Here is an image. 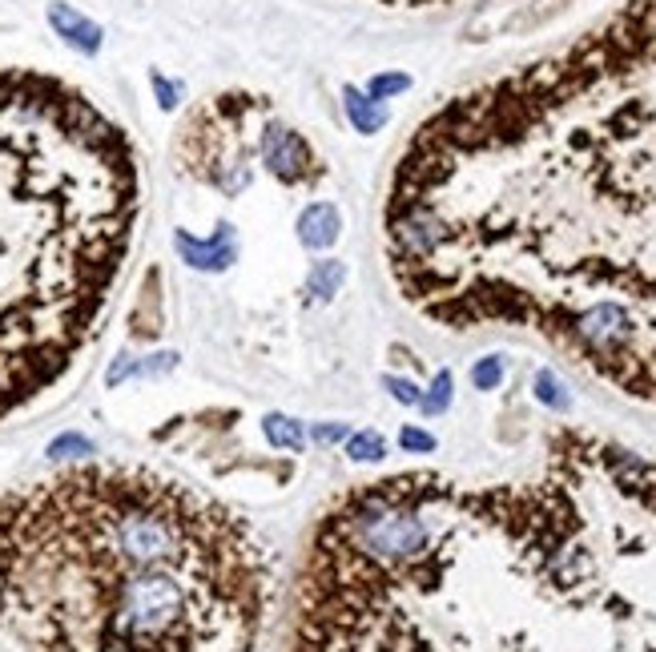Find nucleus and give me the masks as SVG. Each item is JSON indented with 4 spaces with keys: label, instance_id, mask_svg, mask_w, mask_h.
I'll list each match as a JSON object with an SVG mask.
<instances>
[{
    "label": "nucleus",
    "instance_id": "obj_23",
    "mask_svg": "<svg viewBox=\"0 0 656 652\" xmlns=\"http://www.w3.org/2000/svg\"><path fill=\"white\" fill-rule=\"evenodd\" d=\"M379 5H391V9H427V5H451V0H379Z\"/></svg>",
    "mask_w": 656,
    "mask_h": 652
},
{
    "label": "nucleus",
    "instance_id": "obj_1",
    "mask_svg": "<svg viewBox=\"0 0 656 652\" xmlns=\"http://www.w3.org/2000/svg\"><path fill=\"white\" fill-rule=\"evenodd\" d=\"M399 298L443 331H528L656 407V0L439 105L383 202Z\"/></svg>",
    "mask_w": 656,
    "mask_h": 652
},
{
    "label": "nucleus",
    "instance_id": "obj_16",
    "mask_svg": "<svg viewBox=\"0 0 656 652\" xmlns=\"http://www.w3.org/2000/svg\"><path fill=\"white\" fill-rule=\"evenodd\" d=\"M504 375H508L504 355H483V359L471 367V383H475V391H496V387L504 383Z\"/></svg>",
    "mask_w": 656,
    "mask_h": 652
},
{
    "label": "nucleus",
    "instance_id": "obj_21",
    "mask_svg": "<svg viewBox=\"0 0 656 652\" xmlns=\"http://www.w3.org/2000/svg\"><path fill=\"white\" fill-rule=\"evenodd\" d=\"M149 81H153V89H157V105H161V109H178V101H182V85L166 81L161 73H153Z\"/></svg>",
    "mask_w": 656,
    "mask_h": 652
},
{
    "label": "nucleus",
    "instance_id": "obj_11",
    "mask_svg": "<svg viewBox=\"0 0 656 652\" xmlns=\"http://www.w3.org/2000/svg\"><path fill=\"white\" fill-rule=\"evenodd\" d=\"M343 282H347V266H343L339 258H322V262H314L310 274H306V290H310L314 298H322V302H331V298L343 290Z\"/></svg>",
    "mask_w": 656,
    "mask_h": 652
},
{
    "label": "nucleus",
    "instance_id": "obj_12",
    "mask_svg": "<svg viewBox=\"0 0 656 652\" xmlns=\"http://www.w3.org/2000/svg\"><path fill=\"white\" fill-rule=\"evenodd\" d=\"M262 431H266V443L278 447V451H302V447H306V431H302V423L290 419V415H266Z\"/></svg>",
    "mask_w": 656,
    "mask_h": 652
},
{
    "label": "nucleus",
    "instance_id": "obj_13",
    "mask_svg": "<svg viewBox=\"0 0 656 652\" xmlns=\"http://www.w3.org/2000/svg\"><path fill=\"white\" fill-rule=\"evenodd\" d=\"M532 391H536V399L548 407V411H572V395H568V387L560 383V375L552 371V367H540L536 371V379H532Z\"/></svg>",
    "mask_w": 656,
    "mask_h": 652
},
{
    "label": "nucleus",
    "instance_id": "obj_15",
    "mask_svg": "<svg viewBox=\"0 0 656 652\" xmlns=\"http://www.w3.org/2000/svg\"><path fill=\"white\" fill-rule=\"evenodd\" d=\"M451 391H455V375H451V371H439V375L431 379V387L423 391L419 411H423V415H443V411L451 407Z\"/></svg>",
    "mask_w": 656,
    "mask_h": 652
},
{
    "label": "nucleus",
    "instance_id": "obj_5",
    "mask_svg": "<svg viewBox=\"0 0 656 652\" xmlns=\"http://www.w3.org/2000/svg\"><path fill=\"white\" fill-rule=\"evenodd\" d=\"M266 101L258 97H222L194 113L186 129V161L202 182L238 194L250 182V157H258V133L246 137V121Z\"/></svg>",
    "mask_w": 656,
    "mask_h": 652
},
{
    "label": "nucleus",
    "instance_id": "obj_17",
    "mask_svg": "<svg viewBox=\"0 0 656 652\" xmlns=\"http://www.w3.org/2000/svg\"><path fill=\"white\" fill-rule=\"evenodd\" d=\"M407 89H411V77H407V73H379V77L367 81L363 93H367L371 101L383 105V101H391V97H399V93H407Z\"/></svg>",
    "mask_w": 656,
    "mask_h": 652
},
{
    "label": "nucleus",
    "instance_id": "obj_18",
    "mask_svg": "<svg viewBox=\"0 0 656 652\" xmlns=\"http://www.w3.org/2000/svg\"><path fill=\"white\" fill-rule=\"evenodd\" d=\"M383 387H387V391H391V399H395V403H403V407H419V403H423V391H419L411 379L383 375Z\"/></svg>",
    "mask_w": 656,
    "mask_h": 652
},
{
    "label": "nucleus",
    "instance_id": "obj_22",
    "mask_svg": "<svg viewBox=\"0 0 656 652\" xmlns=\"http://www.w3.org/2000/svg\"><path fill=\"white\" fill-rule=\"evenodd\" d=\"M351 431H347V423H318V427H310V439L318 443V447H331V443H343Z\"/></svg>",
    "mask_w": 656,
    "mask_h": 652
},
{
    "label": "nucleus",
    "instance_id": "obj_8",
    "mask_svg": "<svg viewBox=\"0 0 656 652\" xmlns=\"http://www.w3.org/2000/svg\"><path fill=\"white\" fill-rule=\"evenodd\" d=\"M343 234V214L335 202H310L298 214V242L306 250H331Z\"/></svg>",
    "mask_w": 656,
    "mask_h": 652
},
{
    "label": "nucleus",
    "instance_id": "obj_14",
    "mask_svg": "<svg viewBox=\"0 0 656 652\" xmlns=\"http://www.w3.org/2000/svg\"><path fill=\"white\" fill-rule=\"evenodd\" d=\"M387 455V439L379 431H355L347 435V459L351 463H379Z\"/></svg>",
    "mask_w": 656,
    "mask_h": 652
},
{
    "label": "nucleus",
    "instance_id": "obj_6",
    "mask_svg": "<svg viewBox=\"0 0 656 652\" xmlns=\"http://www.w3.org/2000/svg\"><path fill=\"white\" fill-rule=\"evenodd\" d=\"M258 157H262V166L282 182V186H302V182H314L322 170V161H318V153H314V145L298 133V129H290V125H282V121H266L262 129H258Z\"/></svg>",
    "mask_w": 656,
    "mask_h": 652
},
{
    "label": "nucleus",
    "instance_id": "obj_7",
    "mask_svg": "<svg viewBox=\"0 0 656 652\" xmlns=\"http://www.w3.org/2000/svg\"><path fill=\"white\" fill-rule=\"evenodd\" d=\"M174 246H178L182 262L202 270V274H222V270H230L238 262V238H234L230 222H222L218 234H210V238H194L190 230H178Z\"/></svg>",
    "mask_w": 656,
    "mask_h": 652
},
{
    "label": "nucleus",
    "instance_id": "obj_20",
    "mask_svg": "<svg viewBox=\"0 0 656 652\" xmlns=\"http://www.w3.org/2000/svg\"><path fill=\"white\" fill-rule=\"evenodd\" d=\"M49 455L53 459H73V455H93V443L81 439V435H61L49 443Z\"/></svg>",
    "mask_w": 656,
    "mask_h": 652
},
{
    "label": "nucleus",
    "instance_id": "obj_4",
    "mask_svg": "<svg viewBox=\"0 0 656 652\" xmlns=\"http://www.w3.org/2000/svg\"><path fill=\"white\" fill-rule=\"evenodd\" d=\"M141 202L137 149L85 89L0 65V423L97 347Z\"/></svg>",
    "mask_w": 656,
    "mask_h": 652
},
{
    "label": "nucleus",
    "instance_id": "obj_3",
    "mask_svg": "<svg viewBox=\"0 0 656 652\" xmlns=\"http://www.w3.org/2000/svg\"><path fill=\"white\" fill-rule=\"evenodd\" d=\"M274 568L242 512L89 463L0 496V652H254Z\"/></svg>",
    "mask_w": 656,
    "mask_h": 652
},
{
    "label": "nucleus",
    "instance_id": "obj_9",
    "mask_svg": "<svg viewBox=\"0 0 656 652\" xmlns=\"http://www.w3.org/2000/svg\"><path fill=\"white\" fill-rule=\"evenodd\" d=\"M49 25L61 33V41L65 45H73L77 53H97L101 49V41H105V33H101V25L97 21H89L85 13H77V9H69V5H49Z\"/></svg>",
    "mask_w": 656,
    "mask_h": 652
},
{
    "label": "nucleus",
    "instance_id": "obj_19",
    "mask_svg": "<svg viewBox=\"0 0 656 652\" xmlns=\"http://www.w3.org/2000/svg\"><path fill=\"white\" fill-rule=\"evenodd\" d=\"M399 447L411 451V455H431L439 443H435V435H427V431H419V427H403V431H399Z\"/></svg>",
    "mask_w": 656,
    "mask_h": 652
},
{
    "label": "nucleus",
    "instance_id": "obj_2",
    "mask_svg": "<svg viewBox=\"0 0 656 652\" xmlns=\"http://www.w3.org/2000/svg\"><path fill=\"white\" fill-rule=\"evenodd\" d=\"M290 652H656V463L560 431L532 479L351 487L310 536Z\"/></svg>",
    "mask_w": 656,
    "mask_h": 652
},
{
    "label": "nucleus",
    "instance_id": "obj_10",
    "mask_svg": "<svg viewBox=\"0 0 656 652\" xmlns=\"http://www.w3.org/2000/svg\"><path fill=\"white\" fill-rule=\"evenodd\" d=\"M343 109H347V117H351V125H355L359 133H379V129L391 121L387 105L371 101L359 85H343Z\"/></svg>",
    "mask_w": 656,
    "mask_h": 652
}]
</instances>
